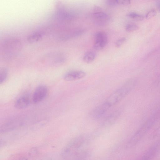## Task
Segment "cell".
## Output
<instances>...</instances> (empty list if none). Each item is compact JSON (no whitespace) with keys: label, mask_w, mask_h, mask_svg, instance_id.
<instances>
[{"label":"cell","mask_w":160,"mask_h":160,"mask_svg":"<svg viewBox=\"0 0 160 160\" xmlns=\"http://www.w3.org/2000/svg\"><path fill=\"white\" fill-rule=\"evenodd\" d=\"M22 48L21 42L18 38H11L5 39L1 44V58L5 61L13 59L19 53Z\"/></svg>","instance_id":"cell-1"},{"label":"cell","mask_w":160,"mask_h":160,"mask_svg":"<svg viewBox=\"0 0 160 160\" xmlns=\"http://www.w3.org/2000/svg\"><path fill=\"white\" fill-rule=\"evenodd\" d=\"M160 118V110L152 116L137 131L128 142L127 147H132L139 142Z\"/></svg>","instance_id":"cell-2"},{"label":"cell","mask_w":160,"mask_h":160,"mask_svg":"<svg viewBox=\"0 0 160 160\" xmlns=\"http://www.w3.org/2000/svg\"><path fill=\"white\" fill-rule=\"evenodd\" d=\"M137 81L134 79L128 80L120 88L111 94L105 102L110 108L118 103L132 91Z\"/></svg>","instance_id":"cell-3"},{"label":"cell","mask_w":160,"mask_h":160,"mask_svg":"<svg viewBox=\"0 0 160 160\" xmlns=\"http://www.w3.org/2000/svg\"><path fill=\"white\" fill-rule=\"evenodd\" d=\"M94 38L93 47L96 50H99L102 49L107 43V36L103 31H100L96 32Z\"/></svg>","instance_id":"cell-4"},{"label":"cell","mask_w":160,"mask_h":160,"mask_svg":"<svg viewBox=\"0 0 160 160\" xmlns=\"http://www.w3.org/2000/svg\"><path fill=\"white\" fill-rule=\"evenodd\" d=\"M160 146L159 142L153 144L145 151L138 160H152L159 150Z\"/></svg>","instance_id":"cell-5"},{"label":"cell","mask_w":160,"mask_h":160,"mask_svg":"<svg viewBox=\"0 0 160 160\" xmlns=\"http://www.w3.org/2000/svg\"><path fill=\"white\" fill-rule=\"evenodd\" d=\"M48 93L47 87L43 85L38 86L36 89L32 97L33 102L37 103L43 100L47 96Z\"/></svg>","instance_id":"cell-6"},{"label":"cell","mask_w":160,"mask_h":160,"mask_svg":"<svg viewBox=\"0 0 160 160\" xmlns=\"http://www.w3.org/2000/svg\"><path fill=\"white\" fill-rule=\"evenodd\" d=\"M86 75V72L83 71L72 70L65 74L63 76V79L67 81H75L84 78Z\"/></svg>","instance_id":"cell-7"},{"label":"cell","mask_w":160,"mask_h":160,"mask_svg":"<svg viewBox=\"0 0 160 160\" xmlns=\"http://www.w3.org/2000/svg\"><path fill=\"white\" fill-rule=\"evenodd\" d=\"M46 59H48L51 63L54 65H58L63 63L65 60V57L62 53L59 52L51 53L47 55Z\"/></svg>","instance_id":"cell-8"},{"label":"cell","mask_w":160,"mask_h":160,"mask_svg":"<svg viewBox=\"0 0 160 160\" xmlns=\"http://www.w3.org/2000/svg\"><path fill=\"white\" fill-rule=\"evenodd\" d=\"M110 108L105 102L97 107L92 112V115L95 119L102 117Z\"/></svg>","instance_id":"cell-9"},{"label":"cell","mask_w":160,"mask_h":160,"mask_svg":"<svg viewBox=\"0 0 160 160\" xmlns=\"http://www.w3.org/2000/svg\"><path fill=\"white\" fill-rule=\"evenodd\" d=\"M30 100L28 95H22L16 101L14 106L16 108L22 109L26 108L30 103Z\"/></svg>","instance_id":"cell-10"},{"label":"cell","mask_w":160,"mask_h":160,"mask_svg":"<svg viewBox=\"0 0 160 160\" xmlns=\"http://www.w3.org/2000/svg\"><path fill=\"white\" fill-rule=\"evenodd\" d=\"M93 17L98 23L104 24L109 20V18L106 13L102 11H98L93 14Z\"/></svg>","instance_id":"cell-11"},{"label":"cell","mask_w":160,"mask_h":160,"mask_svg":"<svg viewBox=\"0 0 160 160\" xmlns=\"http://www.w3.org/2000/svg\"><path fill=\"white\" fill-rule=\"evenodd\" d=\"M120 110H117L108 115L105 119L104 123L105 124H111L114 123L118 119L121 114Z\"/></svg>","instance_id":"cell-12"},{"label":"cell","mask_w":160,"mask_h":160,"mask_svg":"<svg viewBox=\"0 0 160 160\" xmlns=\"http://www.w3.org/2000/svg\"><path fill=\"white\" fill-rule=\"evenodd\" d=\"M44 34L42 31H37L30 34L27 37L28 41L30 43L36 42L41 39Z\"/></svg>","instance_id":"cell-13"},{"label":"cell","mask_w":160,"mask_h":160,"mask_svg":"<svg viewBox=\"0 0 160 160\" xmlns=\"http://www.w3.org/2000/svg\"><path fill=\"white\" fill-rule=\"evenodd\" d=\"M21 121L18 119H15L10 121L5 124L2 126V130H7L12 129L21 124Z\"/></svg>","instance_id":"cell-14"},{"label":"cell","mask_w":160,"mask_h":160,"mask_svg":"<svg viewBox=\"0 0 160 160\" xmlns=\"http://www.w3.org/2000/svg\"><path fill=\"white\" fill-rule=\"evenodd\" d=\"M96 54L93 51H88L83 55V60L86 63H89L92 62L96 57Z\"/></svg>","instance_id":"cell-15"},{"label":"cell","mask_w":160,"mask_h":160,"mask_svg":"<svg viewBox=\"0 0 160 160\" xmlns=\"http://www.w3.org/2000/svg\"><path fill=\"white\" fill-rule=\"evenodd\" d=\"M127 16L131 18L138 21H142L144 19V17L142 15L135 12H129Z\"/></svg>","instance_id":"cell-16"},{"label":"cell","mask_w":160,"mask_h":160,"mask_svg":"<svg viewBox=\"0 0 160 160\" xmlns=\"http://www.w3.org/2000/svg\"><path fill=\"white\" fill-rule=\"evenodd\" d=\"M8 74V70L6 68H2L0 70V83H3L6 79Z\"/></svg>","instance_id":"cell-17"},{"label":"cell","mask_w":160,"mask_h":160,"mask_svg":"<svg viewBox=\"0 0 160 160\" xmlns=\"http://www.w3.org/2000/svg\"><path fill=\"white\" fill-rule=\"evenodd\" d=\"M138 28V26L136 24L133 23H128L125 27V30L128 32L135 31L137 30Z\"/></svg>","instance_id":"cell-18"},{"label":"cell","mask_w":160,"mask_h":160,"mask_svg":"<svg viewBox=\"0 0 160 160\" xmlns=\"http://www.w3.org/2000/svg\"><path fill=\"white\" fill-rule=\"evenodd\" d=\"M157 14L155 10L152 9L148 11L146 14L145 18L147 19H149L155 17Z\"/></svg>","instance_id":"cell-19"},{"label":"cell","mask_w":160,"mask_h":160,"mask_svg":"<svg viewBox=\"0 0 160 160\" xmlns=\"http://www.w3.org/2000/svg\"><path fill=\"white\" fill-rule=\"evenodd\" d=\"M126 38L125 37L121 38L116 41L115 45L116 47L119 48L126 41Z\"/></svg>","instance_id":"cell-20"},{"label":"cell","mask_w":160,"mask_h":160,"mask_svg":"<svg viewBox=\"0 0 160 160\" xmlns=\"http://www.w3.org/2000/svg\"><path fill=\"white\" fill-rule=\"evenodd\" d=\"M106 4L109 6H114L118 5V0H108L106 2Z\"/></svg>","instance_id":"cell-21"},{"label":"cell","mask_w":160,"mask_h":160,"mask_svg":"<svg viewBox=\"0 0 160 160\" xmlns=\"http://www.w3.org/2000/svg\"><path fill=\"white\" fill-rule=\"evenodd\" d=\"M160 136V126L151 135V138H155Z\"/></svg>","instance_id":"cell-22"},{"label":"cell","mask_w":160,"mask_h":160,"mask_svg":"<svg viewBox=\"0 0 160 160\" xmlns=\"http://www.w3.org/2000/svg\"><path fill=\"white\" fill-rule=\"evenodd\" d=\"M119 4L127 5L131 3V1L128 0H118Z\"/></svg>","instance_id":"cell-23"},{"label":"cell","mask_w":160,"mask_h":160,"mask_svg":"<svg viewBox=\"0 0 160 160\" xmlns=\"http://www.w3.org/2000/svg\"><path fill=\"white\" fill-rule=\"evenodd\" d=\"M158 6L160 12V2H159L158 3Z\"/></svg>","instance_id":"cell-24"}]
</instances>
